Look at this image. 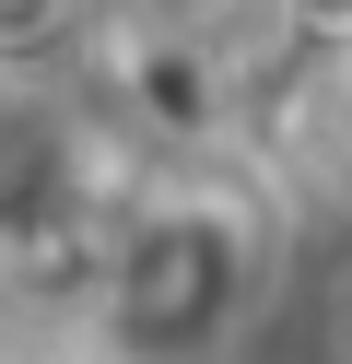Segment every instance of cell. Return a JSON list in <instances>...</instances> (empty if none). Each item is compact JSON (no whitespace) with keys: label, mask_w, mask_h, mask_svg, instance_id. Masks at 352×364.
<instances>
[{"label":"cell","mask_w":352,"mask_h":364,"mask_svg":"<svg viewBox=\"0 0 352 364\" xmlns=\"http://www.w3.org/2000/svg\"><path fill=\"white\" fill-rule=\"evenodd\" d=\"M223 364H294V353H270V341H247V353H223Z\"/></svg>","instance_id":"cell-3"},{"label":"cell","mask_w":352,"mask_h":364,"mask_svg":"<svg viewBox=\"0 0 352 364\" xmlns=\"http://www.w3.org/2000/svg\"><path fill=\"white\" fill-rule=\"evenodd\" d=\"M82 212V141L47 95L0 82V247L12 235H47V223Z\"/></svg>","instance_id":"cell-2"},{"label":"cell","mask_w":352,"mask_h":364,"mask_svg":"<svg viewBox=\"0 0 352 364\" xmlns=\"http://www.w3.org/2000/svg\"><path fill=\"white\" fill-rule=\"evenodd\" d=\"M341 165H352V106H341Z\"/></svg>","instance_id":"cell-4"},{"label":"cell","mask_w":352,"mask_h":364,"mask_svg":"<svg viewBox=\"0 0 352 364\" xmlns=\"http://www.w3.org/2000/svg\"><path fill=\"white\" fill-rule=\"evenodd\" d=\"M282 247L270 212L223 176L200 188H141L82 259V329L106 364H223L270 341Z\"/></svg>","instance_id":"cell-1"}]
</instances>
